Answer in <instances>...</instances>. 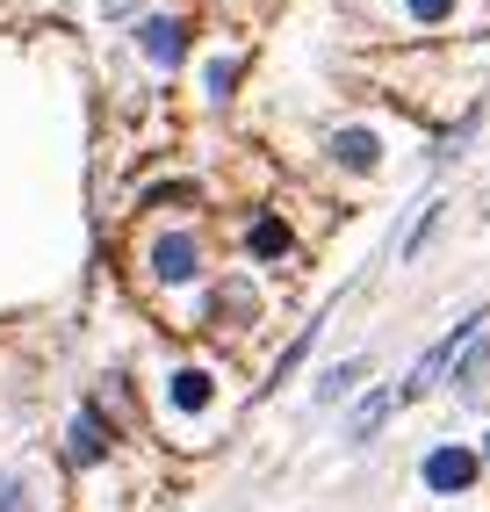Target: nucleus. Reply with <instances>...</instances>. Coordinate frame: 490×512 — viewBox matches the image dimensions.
<instances>
[{
    "instance_id": "1",
    "label": "nucleus",
    "mask_w": 490,
    "mask_h": 512,
    "mask_svg": "<svg viewBox=\"0 0 490 512\" xmlns=\"http://www.w3.org/2000/svg\"><path fill=\"white\" fill-rule=\"evenodd\" d=\"M202 267H209V253H202L195 231H159L152 246H145V275H152L159 289H195Z\"/></svg>"
},
{
    "instance_id": "2",
    "label": "nucleus",
    "mask_w": 490,
    "mask_h": 512,
    "mask_svg": "<svg viewBox=\"0 0 490 512\" xmlns=\"http://www.w3.org/2000/svg\"><path fill=\"white\" fill-rule=\"evenodd\" d=\"M476 476H483V455H469L462 440H440V448H426V462H418V484L454 498V491H476Z\"/></svg>"
},
{
    "instance_id": "3",
    "label": "nucleus",
    "mask_w": 490,
    "mask_h": 512,
    "mask_svg": "<svg viewBox=\"0 0 490 512\" xmlns=\"http://www.w3.org/2000/svg\"><path fill=\"white\" fill-rule=\"evenodd\" d=\"M137 51H145L159 73H173V65L188 58V22L181 15H145L137 22Z\"/></svg>"
},
{
    "instance_id": "4",
    "label": "nucleus",
    "mask_w": 490,
    "mask_h": 512,
    "mask_svg": "<svg viewBox=\"0 0 490 512\" xmlns=\"http://www.w3.org/2000/svg\"><path fill=\"white\" fill-rule=\"evenodd\" d=\"M109 419H101V404H80V412H73V426H65V462H73V469H94L101 455H109Z\"/></svg>"
},
{
    "instance_id": "5",
    "label": "nucleus",
    "mask_w": 490,
    "mask_h": 512,
    "mask_svg": "<svg viewBox=\"0 0 490 512\" xmlns=\"http://www.w3.org/2000/svg\"><path fill=\"white\" fill-rule=\"evenodd\" d=\"M325 159L339 166V174H375V166H382V138H375L368 123H346V130H332Z\"/></svg>"
},
{
    "instance_id": "6",
    "label": "nucleus",
    "mask_w": 490,
    "mask_h": 512,
    "mask_svg": "<svg viewBox=\"0 0 490 512\" xmlns=\"http://www.w3.org/2000/svg\"><path fill=\"white\" fill-rule=\"evenodd\" d=\"M202 318H209V325H260V296H253V282H245V275L217 282V289H209V303H202Z\"/></svg>"
},
{
    "instance_id": "7",
    "label": "nucleus",
    "mask_w": 490,
    "mask_h": 512,
    "mask_svg": "<svg viewBox=\"0 0 490 512\" xmlns=\"http://www.w3.org/2000/svg\"><path fill=\"white\" fill-rule=\"evenodd\" d=\"M166 404H173V412H209V404H217V375H209V368H173L166 375Z\"/></svg>"
},
{
    "instance_id": "8",
    "label": "nucleus",
    "mask_w": 490,
    "mask_h": 512,
    "mask_svg": "<svg viewBox=\"0 0 490 512\" xmlns=\"http://www.w3.org/2000/svg\"><path fill=\"white\" fill-rule=\"evenodd\" d=\"M245 253H253V260H289L296 238H289V224L274 210H253V217H245Z\"/></svg>"
},
{
    "instance_id": "9",
    "label": "nucleus",
    "mask_w": 490,
    "mask_h": 512,
    "mask_svg": "<svg viewBox=\"0 0 490 512\" xmlns=\"http://www.w3.org/2000/svg\"><path fill=\"white\" fill-rule=\"evenodd\" d=\"M397 404H404L397 390H375V397H361V404H354V419H346V433H354V440H368V433H375L382 419L397 412Z\"/></svg>"
},
{
    "instance_id": "10",
    "label": "nucleus",
    "mask_w": 490,
    "mask_h": 512,
    "mask_svg": "<svg viewBox=\"0 0 490 512\" xmlns=\"http://www.w3.org/2000/svg\"><path fill=\"white\" fill-rule=\"evenodd\" d=\"M404 15H411L418 29H440V22L462 15V0H404Z\"/></svg>"
},
{
    "instance_id": "11",
    "label": "nucleus",
    "mask_w": 490,
    "mask_h": 512,
    "mask_svg": "<svg viewBox=\"0 0 490 512\" xmlns=\"http://www.w3.org/2000/svg\"><path fill=\"white\" fill-rule=\"evenodd\" d=\"M318 332H325V325H318V318H310V325L296 332V347H289L282 361H274V375H267V383H282V375H296V368H303V354H310V347H318Z\"/></svg>"
},
{
    "instance_id": "12",
    "label": "nucleus",
    "mask_w": 490,
    "mask_h": 512,
    "mask_svg": "<svg viewBox=\"0 0 490 512\" xmlns=\"http://www.w3.org/2000/svg\"><path fill=\"white\" fill-rule=\"evenodd\" d=\"M361 375H368V361H339V368L325 375V383H318V404H332V397H346V390H354V383H361Z\"/></svg>"
},
{
    "instance_id": "13",
    "label": "nucleus",
    "mask_w": 490,
    "mask_h": 512,
    "mask_svg": "<svg viewBox=\"0 0 490 512\" xmlns=\"http://www.w3.org/2000/svg\"><path fill=\"white\" fill-rule=\"evenodd\" d=\"M483 361H490V332L476 339V347H469L462 361H454V390H476V375H483Z\"/></svg>"
},
{
    "instance_id": "14",
    "label": "nucleus",
    "mask_w": 490,
    "mask_h": 512,
    "mask_svg": "<svg viewBox=\"0 0 490 512\" xmlns=\"http://www.w3.org/2000/svg\"><path fill=\"white\" fill-rule=\"evenodd\" d=\"M231 80H238V58H217V65H209V101H224Z\"/></svg>"
},
{
    "instance_id": "15",
    "label": "nucleus",
    "mask_w": 490,
    "mask_h": 512,
    "mask_svg": "<svg viewBox=\"0 0 490 512\" xmlns=\"http://www.w3.org/2000/svg\"><path fill=\"white\" fill-rule=\"evenodd\" d=\"M0 512H29V484H22V476H0Z\"/></svg>"
},
{
    "instance_id": "16",
    "label": "nucleus",
    "mask_w": 490,
    "mask_h": 512,
    "mask_svg": "<svg viewBox=\"0 0 490 512\" xmlns=\"http://www.w3.org/2000/svg\"><path fill=\"white\" fill-rule=\"evenodd\" d=\"M109 8H123V0H109Z\"/></svg>"
}]
</instances>
